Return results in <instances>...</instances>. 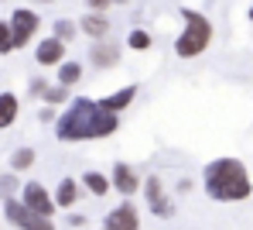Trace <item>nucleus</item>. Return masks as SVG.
<instances>
[{"instance_id": "1", "label": "nucleus", "mask_w": 253, "mask_h": 230, "mask_svg": "<svg viewBox=\"0 0 253 230\" xmlns=\"http://www.w3.org/2000/svg\"><path fill=\"white\" fill-rule=\"evenodd\" d=\"M117 127H120V114L103 110L99 100L79 96L55 120V138L65 141V144H76V141H103V138H110V134H117Z\"/></svg>"}, {"instance_id": "2", "label": "nucleus", "mask_w": 253, "mask_h": 230, "mask_svg": "<svg viewBox=\"0 0 253 230\" xmlns=\"http://www.w3.org/2000/svg\"><path fill=\"white\" fill-rule=\"evenodd\" d=\"M202 189L215 203H243L253 196V179L240 158H215L202 172Z\"/></svg>"}, {"instance_id": "3", "label": "nucleus", "mask_w": 253, "mask_h": 230, "mask_svg": "<svg viewBox=\"0 0 253 230\" xmlns=\"http://www.w3.org/2000/svg\"><path fill=\"white\" fill-rule=\"evenodd\" d=\"M181 17H185V31L178 35L174 52H178V58H199L212 42V21L206 17V14L192 10V7H185Z\"/></svg>"}, {"instance_id": "4", "label": "nucleus", "mask_w": 253, "mask_h": 230, "mask_svg": "<svg viewBox=\"0 0 253 230\" xmlns=\"http://www.w3.org/2000/svg\"><path fill=\"white\" fill-rule=\"evenodd\" d=\"M144 203H147V210H151L154 217H161V220H171V217H174V199L168 196V189H165V182H161L158 175H147V179H144Z\"/></svg>"}, {"instance_id": "5", "label": "nucleus", "mask_w": 253, "mask_h": 230, "mask_svg": "<svg viewBox=\"0 0 253 230\" xmlns=\"http://www.w3.org/2000/svg\"><path fill=\"white\" fill-rule=\"evenodd\" d=\"M21 203L35 213V217H51L58 206H55V196L44 189L42 182H24V189H21Z\"/></svg>"}, {"instance_id": "6", "label": "nucleus", "mask_w": 253, "mask_h": 230, "mask_svg": "<svg viewBox=\"0 0 253 230\" xmlns=\"http://www.w3.org/2000/svg\"><path fill=\"white\" fill-rule=\"evenodd\" d=\"M38 14L35 10H28V7H21V10H14L10 14V31H14V48H24L31 42V35L38 31Z\"/></svg>"}, {"instance_id": "7", "label": "nucleus", "mask_w": 253, "mask_h": 230, "mask_svg": "<svg viewBox=\"0 0 253 230\" xmlns=\"http://www.w3.org/2000/svg\"><path fill=\"white\" fill-rule=\"evenodd\" d=\"M103 230H140V210L133 203H120L103 217Z\"/></svg>"}, {"instance_id": "8", "label": "nucleus", "mask_w": 253, "mask_h": 230, "mask_svg": "<svg viewBox=\"0 0 253 230\" xmlns=\"http://www.w3.org/2000/svg\"><path fill=\"white\" fill-rule=\"evenodd\" d=\"M110 182H113V189H117L120 196H133V192H140V175H137V169H133L130 162H117V165H113Z\"/></svg>"}, {"instance_id": "9", "label": "nucleus", "mask_w": 253, "mask_h": 230, "mask_svg": "<svg viewBox=\"0 0 253 230\" xmlns=\"http://www.w3.org/2000/svg\"><path fill=\"white\" fill-rule=\"evenodd\" d=\"M35 58H38V65H62L65 62V42H58L55 35L44 38L38 45V52H35Z\"/></svg>"}, {"instance_id": "10", "label": "nucleus", "mask_w": 253, "mask_h": 230, "mask_svg": "<svg viewBox=\"0 0 253 230\" xmlns=\"http://www.w3.org/2000/svg\"><path fill=\"white\" fill-rule=\"evenodd\" d=\"M89 62H92L96 69H113V65L120 62V52H117V45H113V42H106V38H103V42H96V45H92Z\"/></svg>"}, {"instance_id": "11", "label": "nucleus", "mask_w": 253, "mask_h": 230, "mask_svg": "<svg viewBox=\"0 0 253 230\" xmlns=\"http://www.w3.org/2000/svg\"><path fill=\"white\" fill-rule=\"evenodd\" d=\"M79 196H83V182L79 179H62L58 189H55V206L58 210H72L79 203Z\"/></svg>"}, {"instance_id": "12", "label": "nucleus", "mask_w": 253, "mask_h": 230, "mask_svg": "<svg viewBox=\"0 0 253 230\" xmlns=\"http://www.w3.org/2000/svg\"><path fill=\"white\" fill-rule=\"evenodd\" d=\"M133 100H137V83H130V86H124V90H117V93H110V96H103L99 103H103V110H110V114H124Z\"/></svg>"}, {"instance_id": "13", "label": "nucleus", "mask_w": 253, "mask_h": 230, "mask_svg": "<svg viewBox=\"0 0 253 230\" xmlns=\"http://www.w3.org/2000/svg\"><path fill=\"white\" fill-rule=\"evenodd\" d=\"M3 217H7V224H14V227H21V230H28L31 220H35V213L21 199H3Z\"/></svg>"}, {"instance_id": "14", "label": "nucleus", "mask_w": 253, "mask_h": 230, "mask_svg": "<svg viewBox=\"0 0 253 230\" xmlns=\"http://www.w3.org/2000/svg\"><path fill=\"white\" fill-rule=\"evenodd\" d=\"M79 28H83L92 42H103V38L110 35V21H106L103 14H85L83 21H79Z\"/></svg>"}, {"instance_id": "15", "label": "nucleus", "mask_w": 253, "mask_h": 230, "mask_svg": "<svg viewBox=\"0 0 253 230\" xmlns=\"http://www.w3.org/2000/svg\"><path fill=\"white\" fill-rule=\"evenodd\" d=\"M17 110H21L17 93H0V131L10 127V124L17 120Z\"/></svg>"}, {"instance_id": "16", "label": "nucleus", "mask_w": 253, "mask_h": 230, "mask_svg": "<svg viewBox=\"0 0 253 230\" xmlns=\"http://www.w3.org/2000/svg\"><path fill=\"white\" fill-rule=\"evenodd\" d=\"M79 182H83V189H85V192H92V196H106V192L113 189L110 175H103V172H85Z\"/></svg>"}, {"instance_id": "17", "label": "nucleus", "mask_w": 253, "mask_h": 230, "mask_svg": "<svg viewBox=\"0 0 253 230\" xmlns=\"http://www.w3.org/2000/svg\"><path fill=\"white\" fill-rule=\"evenodd\" d=\"M35 162H38V151H35V148H17V151L10 155V172L21 175V172H28Z\"/></svg>"}, {"instance_id": "18", "label": "nucleus", "mask_w": 253, "mask_h": 230, "mask_svg": "<svg viewBox=\"0 0 253 230\" xmlns=\"http://www.w3.org/2000/svg\"><path fill=\"white\" fill-rule=\"evenodd\" d=\"M83 79V65L79 62H62L58 65V86H76Z\"/></svg>"}, {"instance_id": "19", "label": "nucleus", "mask_w": 253, "mask_h": 230, "mask_svg": "<svg viewBox=\"0 0 253 230\" xmlns=\"http://www.w3.org/2000/svg\"><path fill=\"white\" fill-rule=\"evenodd\" d=\"M44 107H62V103H69V86H58V83H55V86H48V90H44Z\"/></svg>"}, {"instance_id": "20", "label": "nucleus", "mask_w": 253, "mask_h": 230, "mask_svg": "<svg viewBox=\"0 0 253 230\" xmlns=\"http://www.w3.org/2000/svg\"><path fill=\"white\" fill-rule=\"evenodd\" d=\"M17 189H24V185H17V172L0 175V199H14V192H17Z\"/></svg>"}, {"instance_id": "21", "label": "nucleus", "mask_w": 253, "mask_h": 230, "mask_svg": "<svg viewBox=\"0 0 253 230\" xmlns=\"http://www.w3.org/2000/svg\"><path fill=\"white\" fill-rule=\"evenodd\" d=\"M126 45L133 48V52H147V48L154 45V42H151V35H147L144 28H137V31H130V38H126Z\"/></svg>"}, {"instance_id": "22", "label": "nucleus", "mask_w": 253, "mask_h": 230, "mask_svg": "<svg viewBox=\"0 0 253 230\" xmlns=\"http://www.w3.org/2000/svg\"><path fill=\"white\" fill-rule=\"evenodd\" d=\"M14 52V31H10V21H0V55Z\"/></svg>"}, {"instance_id": "23", "label": "nucleus", "mask_w": 253, "mask_h": 230, "mask_svg": "<svg viewBox=\"0 0 253 230\" xmlns=\"http://www.w3.org/2000/svg\"><path fill=\"white\" fill-rule=\"evenodd\" d=\"M76 31H79V28H76L72 21H58V24H55V38H58V42H65V45L76 38Z\"/></svg>"}, {"instance_id": "24", "label": "nucleus", "mask_w": 253, "mask_h": 230, "mask_svg": "<svg viewBox=\"0 0 253 230\" xmlns=\"http://www.w3.org/2000/svg\"><path fill=\"white\" fill-rule=\"evenodd\" d=\"M48 86H51L48 79H31V86H28V93H31V96H44V90H48Z\"/></svg>"}, {"instance_id": "25", "label": "nucleus", "mask_w": 253, "mask_h": 230, "mask_svg": "<svg viewBox=\"0 0 253 230\" xmlns=\"http://www.w3.org/2000/svg\"><path fill=\"white\" fill-rule=\"evenodd\" d=\"M28 230H55V224H51V217H35Z\"/></svg>"}, {"instance_id": "26", "label": "nucleus", "mask_w": 253, "mask_h": 230, "mask_svg": "<svg viewBox=\"0 0 253 230\" xmlns=\"http://www.w3.org/2000/svg\"><path fill=\"white\" fill-rule=\"evenodd\" d=\"M85 7H89L92 14H103L106 7H113V0H85Z\"/></svg>"}, {"instance_id": "27", "label": "nucleus", "mask_w": 253, "mask_h": 230, "mask_svg": "<svg viewBox=\"0 0 253 230\" xmlns=\"http://www.w3.org/2000/svg\"><path fill=\"white\" fill-rule=\"evenodd\" d=\"M38 117H42L44 124H51V120H55V107H44V110L38 114Z\"/></svg>"}, {"instance_id": "28", "label": "nucleus", "mask_w": 253, "mask_h": 230, "mask_svg": "<svg viewBox=\"0 0 253 230\" xmlns=\"http://www.w3.org/2000/svg\"><path fill=\"white\" fill-rule=\"evenodd\" d=\"M69 224H72V227H83V224H85V217H79V213H72V217H69Z\"/></svg>"}, {"instance_id": "29", "label": "nucleus", "mask_w": 253, "mask_h": 230, "mask_svg": "<svg viewBox=\"0 0 253 230\" xmlns=\"http://www.w3.org/2000/svg\"><path fill=\"white\" fill-rule=\"evenodd\" d=\"M178 192H181V196H185V192H192V182H188V179H181V182H178Z\"/></svg>"}, {"instance_id": "30", "label": "nucleus", "mask_w": 253, "mask_h": 230, "mask_svg": "<svg viewBox=\"0 0 253 230\" xmlns=\"http://www.w3.org/2000/svg\"><path fill=\"white\" fill-rule=\"evenodd\" d=\"M38 3H51V0H38Z\"/></svg>"}, {"instance_id": "31", "label": "nucleus", "mask_w": 253, "mask_h": 230, "mask_svg": "<svg viewBox=\"0 0 253 230\" xmlns=\"http://www.w3.org/2000/svg\"><path fill=\"white\" fill-rule=\"evenodd\" d=\"M250 21H253V7H250Z\"/></svg>"}, {"instance_id": "32", "label": "nucleus", "mask_w": 253, "mask_h": 230, "mask_svg": "<svg viewBox=\"0 0 253 230\" xmlns=\"http://www.w3.org/2000/svg\"><path fill=\"white\" fill-rule=\"evenodd\" d=\"M120 3H124V0H120Z\"/></svg>"}]
</instances>
